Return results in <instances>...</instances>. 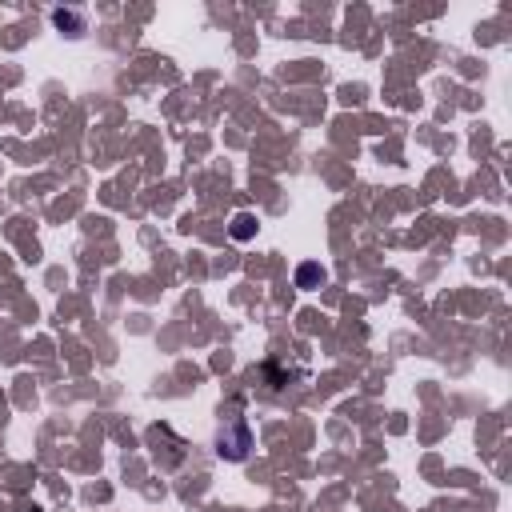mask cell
<instances>
[{"label": "cell", "mask_w": 512, "mask_h": 512, "mask_svg": "<svg viewBox=\"0 0 512 512\" xmlns=\"http://www.w3.org/2000/svg\"><path fill=\"white\" fill-rule=\"evenodd\" d=\"M249 232H252V220H249V216H240V220H237V237H249Z\"/></svg>", "instance_id": "cell-1"}]
</instances>
